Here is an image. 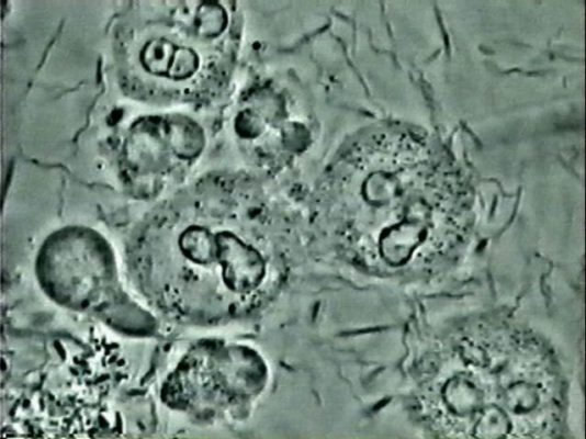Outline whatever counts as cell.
<instances>
[{
	"instance_id": "obj_2",
	"label": "cell",
	"mask_w": 586,
	"mask_h": 439,
	"mask_svg": "<svg viewBox=\"0 0 586 439\" xmlns=\"http://www.w3.org/2000/svg\"><path fill=\"white\" fill-rule=\"evenodd\" d=\"M232 190L225 180L204 181L188 199H169L151 210L132 235L133 271L178 263L180 272H213L230 295L257 290L264 259L245 235Z\"/></svg>"
},
{
	"instance_id": "obj_5",
	"label": "cell",
	"mask_w": 586,
	"mask_h": 439,
	"mask_svg": "<svg viewBox=\"0 0 586 439\" xmlns=\"http://www.w3.org/2000/svg\"><path fill=\"white\" fill-rule=\"evenodd\" d=\"M442 395L449 408L461 415L476 412L483 398L482 390L464 372L447 381Z\"/></svg>"
},
{
	"instance_id": "obj_1",
	"label": "cell",
	"mask_w": 586,
	"mask_h": 439,
	"mask_svg": "<svg viewBox=\"0 0 586 439\" xmlns=\"http://www.w3.org/2000/svg\"><path fill=\"white\" fill-rule=\"evenodd\" d=\"M234 11L217 1H133L120 13L113 48L121 90L169 104L212 97L232 68Z\"/></svg>"
},
{
	"instance_id": "obj_4",
	"label": "cell",
	"mask_w": 586,
	"mask_h": 439,
	"mask_svg": "<svg viewBox=\"0 0 586 439\" xmlns=\"http://www.w3.org/2000/svg\"><path fill=\"white\" fill-rule=\"evenodd\" d=\"M203 140L200 127L184 116L156 114L134 120L117 156L123 184L132 193L154 195L179 167L198 157Z\"/></svg>"
},
{
	"instance_id": "obj_6",
	"label": "cell",
	"mask_w": 586,
	"mask_h": 439,
	"mask_svg": "<svg viewBox=\"0 0 586 439\" xmlns=\"http://www.w3.org/2000/svg\"><path fill=\"white\" fill-rule=\"evenodd\" d=\"M511 429L512 425L505 412L491 405L480 414L473 431L477 438H503Z\"/></svg>"
},
{
	"instance_id": "obj_7",
	"label": "cell",
	"mask_w": 586,
	"mask_h": 439,
	"mask_svg": "<svg viewBox=\"0 0 586 439\" xmlns=\"http://www.w3.org/2000/svg\"><path fill=\"white\" fill-rule=\"evenodd\" d=\"M539 399L537 386L525 381L515 382L505 391L506 405L516 414L530 413L538 406Z\"/></svg>"
},
{
	"instance_id": "obj_3",
	"label": "cell",
	"mask_w": 586,
	"mask_h": 439,
	"mask_svg": "<svg viewBox=\"0 0 586 439\" xmlns=\"http://www.w3.org/2000/svg\"><path fill=\"white\" fill-rule=\"evenodd\" d=\"M45 294L66 308L92 314L133 336L154 331L153 316L123 291L114 251L99 232L69 225L49 234L35 261Z\"/></svg>"
}]
</instances>
